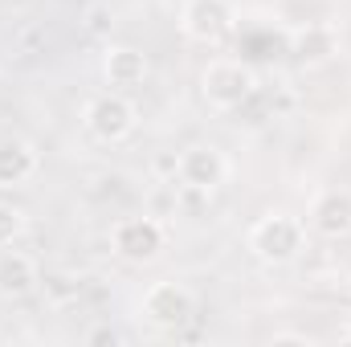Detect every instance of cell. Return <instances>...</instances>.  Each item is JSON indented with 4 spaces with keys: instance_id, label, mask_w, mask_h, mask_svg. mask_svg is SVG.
I'll use <instances>...</instances> for the list:
<instances>
[{
    "instance_id": "obj_11",
    "label": "cell",
    "mask_w": 351,
    "mask_h": 347,
    "mask_svg": "<svg viewBox=\"0 0 351 347\" xmlns=\"http://www.w3.org/2000/svg\"><path fill=\"white\" fill-rule=\"evenodd\" d=\"M147 70H152L147 58H143L139 49H131V45H106V53H102V78H106L110 90L143 86Z\"/></svg>"
},
{
    "instance_id": "obj_13",
    "label": "cell",
    "mask_w": 351,
    "mask_h": 347,
    "mask_svg": "<svg viewBox=\"0 0 351 347\" xmlns=\"http://www.w3.org/2000/svg\"><path fill=\"white\" fill-rule=\"evenodd\" d=\"M25 229H29L25 208H16V204L0 200V250H4V246H16V241L25 237Z\"/></svg>"
},
{
    "instance_id": "obj_7",
    "label": "cell",
    "mask_w": 351,
    "mask_h": 347,
    "mask_svg": "<svg viewBox=\"0 0 351 347\" xmlns=\"http://www.w3.org/2000/svg\"><path fill=\"white\" fill-rule=\"evenodd\" d=\"M180 29H184L188 41L217 45V41L233 29V8H229V0H184V8H180Z\"/></svg>"
},
{
    "instance_id": "obj_12",
    "label": "cell",
    "mask_w": 351,
    "mask_h": 347,
    "mask_svg": "<svg viewBox=\"0 0 351 347\" xmlns=\"http://www.w3.org/2000/svg\"><path fill=\"white\" fill-rule=\"evenodd\" d=\"M37 282H41L37 261L25 250H12V246L0 250V298H25Z\"/></svg>"
},
{
    "instance_id": "obj_3",
    "label": "cell",
    "mask_w": 351,
    "mask_h": 347,
    "mask_svg": "<svg viewBox=\"0 0 351 347\" xmlns=\"http://www.w3.org/2000/svg\"><path fill=\"white\" fill-rule=\"evenodd\" d=\"M82 127H86L98 143H123L139 127V106L123 90L94 94L86 102V110H82Z\"/></svg>"
},
{
    "instance_id": "obj_16",
    "label": "cell",
    "mask_w": 351,
    "mask_h": 347,
    "mask_svg": "<svg viewBox=\"0 0 351 347\" xmlns=\"http://www.w3.org/2000/svg\"><path fill=\"white\" fill-rule=\"evenodd\" d=\"M274 344H311L306 335H274Z\"/></svg>"
},
{
    "instance_id": "obj_9",
    "label": "cell",
    "mask_w": 351,
    "mask_h": 347,
    "mask_svg": "<svg viewBox=\"0 0 351 347\" xmlns=\"http://www.w3.org/2000/svg\"><path fill=\"white\" fill-rule=\"evenodd\" d=\"M41 168V152L29 143V139H0V192H12V188H25Z\"/></svg>"
},
{
    "instance_id": "obj_1",
    "label": "cell",
    "mask_w": 351,
    "mask_h": 347,
    "mask_svg": "<svg viewBox=\"0 0 351 347\" xmlns=\"http://www.w3.org/2000/svg\"><path fill=\"white\" fill-rule=\"evenodd\" d=\"M200 94H204V102H208L213 110L233 115V110H241V106L258 94V74H254V66L241 62V58H217V62H208L204 74H200Z\"/></svg>"
},
{
    "instance_id": "obj_4",
    "label": "cell",
    "mask_w": 351,
    "mask_h": 347,
    "mask_svg": "<svg viewBox=\"0 0 351 347\" xmlns=\"http://www.w3.org/2000/svg\"><path fill=\"white\" fill-rule=\"evenodd\" d=\"M164 246H168V229L156 217H123L110 229V250L123 261H131V265L156 261L164 254Z\"/></svg>"
},
{
    "instance_id": "obj_8",
    "label": "cell",
    "mask_w": 351,
    "mask_h": 347,
    "mask_svg": "<svg viewBox=\"0 0 351 347\" xmlns=\"http://www.w3.org/2000/svg\"><path fill=\"white\" fill-rule=\"evenodd\" d=\"M311 229L339 241V237H351V192L348 188H327L315 196L311 204Z\"/></svg>"
},
{
    "instance_id": "obj_14",
    "label": "cell",
    "mask_w": 351,
    "mask_h": 347,
    "mask_svg": "<svg viewBox=\"0 0 351 347\" xmlns=\"http://www.w3.org/2000/svg\"><path fill=\"white\" fill-rule=\"evenodd\" d=\"M106 16H110V12H106V4H94V8L86 12V29H90V33H102V29H106Z\"/></svg>"
},
{
    "instance_id": "obj_5",
    "label": "cell",
    "mask_w": 351,
    "mask_h": 347,
    "mask_svg": "<svg viewBox=\"0 0 351 347\" xmlns=\"http://www.w3.org/2000/svg\"><path fill=\"white\" fill-rule=\"evenodd\" d=\"M139 311H143V319H147L152 327H160V331H180V327L192 323L196 298H192V290H188L184 282H152L147 294H143V302H139Z\"/></svg>"
},
{
    "instance_id": "obj_6",
    "label": "cell",
    "mask_w": 351,
    "mask_h": 347,
    "mask_svg": "<svg viewBox=\"0 0 351 347\" xmlns=\"http://www.w3.org/2000/svg\"><path fill=\"white\" fill-rule=\"evenodd\" d=\"M225 176H229V164H225V156L213 143H196V147H184L176 156V180H180V188L213 196L225 184Z\"/></svg>"
},
{
    "instance_id": "obj_17",
    "label": "cell",
    "mask_w": 351,
    "mask_h": 347,
    "mask_svg": "<svg viewBox=\"0 0 351 347\" xmlns=\"http://www.w3.org/2000/svg\"><path fill=\"white\" fill-rule=\"evenodd\" d=\"M343 339H351V315H348V323H343Z\"/></svg>"
},
{
    "instance_id": "obj_2",
    "label": "cell",
    "mask_w": 351,
    "mask_h": 347,
    "mask_svg": "<svg viewBox=\"0 0 351 347\" xmlns=\"http://www.w3.org/2000/svg\"><path fill=\"white\" fill-rule=\"evenodd\" d=\"M306 246V225L286 213H269L250 229V254L265 265H286L302 254Z\"/></svg>"
},
{
    "instance_id": "obj_15",
    "label": "cell",
    "mask_w": 351,
    "mask_h": 347,
    "mask_svg": "<svg viewBox=\"0 0 351 347\" xmlns=\"http://www.w3.org/2000/svg\"><path fill=\"white\" fill-rule=\"evenodd\" d=\"M90 344H119V331H110V327H98V331H90Z\"/></svg>"
},
{
    "instance_id": "obj_10",
    "label": "cell",
    "mask_w": 351,
    "mask_h": 347,
    "mask_svg": "<svg viewBox=\"0 0 351 347\" xmlns=\"http://www.w3.org/2000/svg\"><path fill=\"white\" fill-rule=\"evenodd\" d=\"M290 53H294L298 66H323V62H331V58L339 53V33H335V25H319V21L302 25V29L290 37Z\"/></svg>"
}]
</instances>
